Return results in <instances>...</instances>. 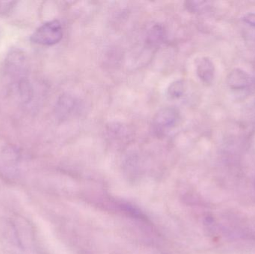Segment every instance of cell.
<instances>
[{
    "mask_svg": "<svg viewBox=\"0 0 255 254\" xmlns=\"http://www.w3.org/2000/svg\"><path fill=\"white\" fill-rule=\"evenodd\" d=\"M76 108V101L73 97L70 95H62L57 103L55 112L60 119H64L71 114Z\"/></svg>",
    "mask_w": 255,
    "mask_h": 254,
    "instance_id": "cell-5",
    "label": "cell"
},
{
    "mask_svg": "<svg viewBox=\"0 0 255 254\" xmlns=\"http://www.w3.org/2000/svg\"><path fill=\"white\" fill-rule=\"evenodd\" d=\"M180 120V113L175 107H164L153 118L151 129L156 136H163L173 128Z\"/></svg>",
    "mask_w": 255,
    "mask_h": 254,
    "instance_id": "cell-2",
    "label": "cell"
},
{
    "mask_svg": "<svg viewBox=\"0 0 255 254\" xmlns=\"http://www.w3.org/2000/svg\"><path fill=\"white\" fill-rule=\"evenodd\" d=\"M63 28L58 20H52L43 24L31 35V40L43 46H53L61 41Z\"/></svg>",
    "mask_w": 255,
    "mask_h": 254,
    "instance_id": "cell-1",
    "label": "cell"
},
{
    "mask_svg": "<svg viewBox=\"0 0 255 254\" xmlns=\"http://www.w3.org/2000/svg\"><path fill=\"white\" fill-rule=\"evenodd\" d=\"M207 1H190L187 2V8L192 12H199L205 10L208 7Z\"/></svg>",
    "mask_w": 255,
    "mask_h": 254,
    "instance_id": "cell-8",
    "label": "cell"
},
{
    "mask_svg": "<svg viewBox=\"0 0 255 254\" xmlns=\"http://www.w3.org/2000/svg\"><path fill=\"white\" fill-rule=\"evenodd\" d=\"M244 21L249 25L255 27V13H249L244 16Z\"/></svg>",
    "mask_w": 255,
    "mask_h": 254,
    "instance_id": "cell-9",
    "label": "cell"
},
{
    "mask_svg": "<svg viewBox=\"0 0 255 254\" xmlns=\"http://www.w3.org/2000/svg\"><path fill=\"white\" fill-rule=\"evenodd\" d=\"M14 3L13 1H8V2H3L2 1V4L4 5H1L0 4V13H6V12L10 10L13 7V4H14Z\"/></svg>",
    "mask_w": 255,
    "mask_h": 254,
    "instance_id": "cell-10",
    "label": "cell"
},
{
    "mask_svg": "<svg viewBox=\"0 0 255 254\" xmlns=\"http://www.w3.org/2000/svg\"><path fill=\"white\" fill-rule=\"evenodd\" d=\"M227 84L233 89H243L250 84V76L241 69L232 70L227 77Z\"/></svg>",
    "mask_w": 255,
    "mask_h": 254,
    "instance_id": "cell-4",
    "label": "cell"
},
{
    "mask_svg": "<svg viewBox=\"0 0 255 254\" xmlns=\"http://www.w3.org/2000/svg\"><path fill=\"white\" fill-rule=\"evenodd\" d=\"M166 31L160 25H155L148 31L147 35V43L151 46H158L164 41Z\"/></svg>",
    "mask_w": 255,
    "mask_h": 254,
    "instance_id": "cell-6",
    "label": "cell"
},
{
    "mask_svg": "<svg viewBox=\"0 0 255 254\" xmlns=\"http://www.w3.org/2000/svg\"><path fill=\"white\" fill-rule=\"evenodd\" d=\"M185 92V84L184 81L178 80L171 84L168 88L167 94L171 99H178L184 95Z\"/></svg>",
    "mask_w": 255,
    "mask_h": 254,
    "instance_id": "cell-7",
    "label": "cell"
},
{
    "mask_svg": "<svg viewBox=\"0 0 255 254\" xmlns=\"http://www.w3.org/2000/svg\"><path fill=\"white\" fill-rule=\"evenodd\" d=\"M196 73L200 80L205 84H211L214 80L215 67L210 58H202L198 61Z\"/></svg>",
    "mask_w": 255,
    "mask_h": 254,
    "instance_id": "cell-3",
    "label": "cell"
}]
</instances>
